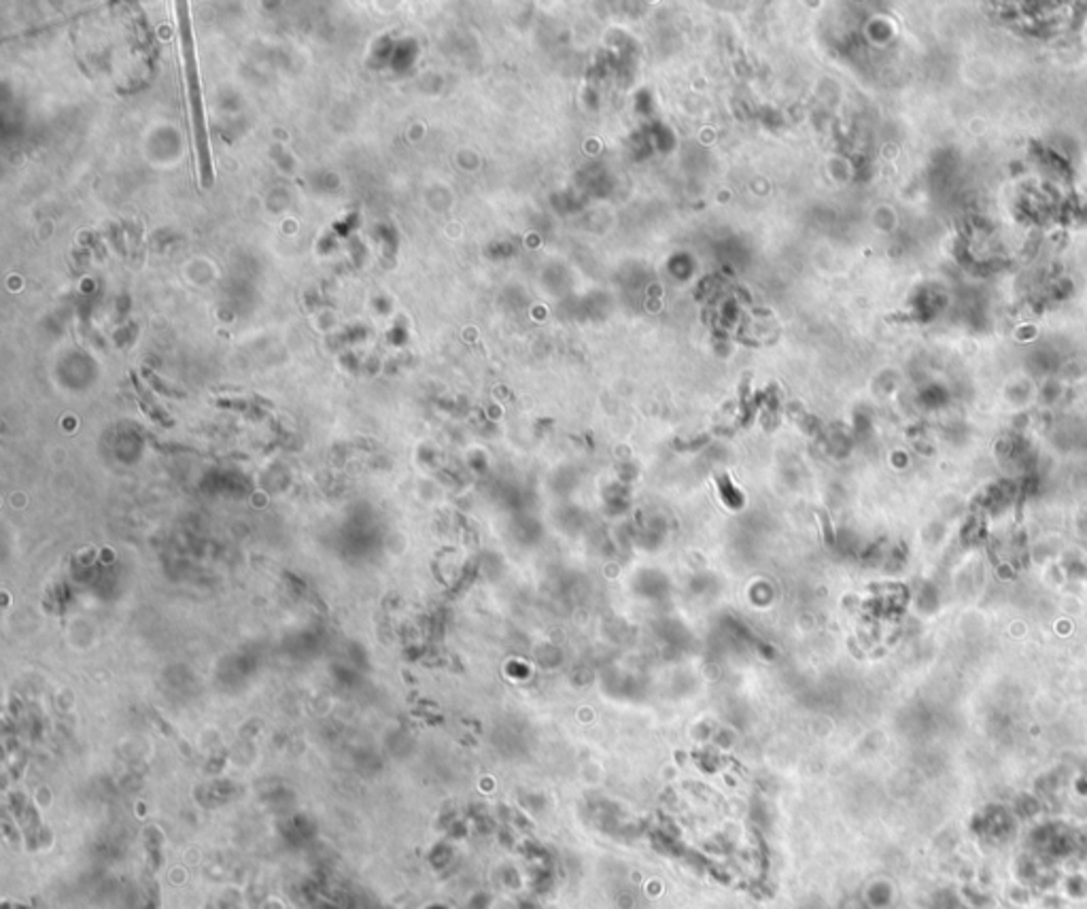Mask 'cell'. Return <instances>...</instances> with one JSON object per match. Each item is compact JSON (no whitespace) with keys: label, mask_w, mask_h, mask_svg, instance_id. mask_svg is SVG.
I'll return each instance as SVG.
<instances>
[{"label":"cell","mask_w":1087,"mask_h":909,"mask_svg":"<svg viewBox=\"0 0 1087 909\" xmlns=\"http://www.w3.org/2000/svg\"><path fill=\"white\" fill-rule=\"evenodd\" d=\"M181 49H184V68H186V79H188V94H190L191 115H193V132H195V151H198V166H200V179L202 186H213V166H211V151H208V137H206V119H204V106L200 97V79H198V64H195V53H193V41H191L190 13L181 11Z\"/></svg>","instance_id":"6da1fadb"}]
</instances>
